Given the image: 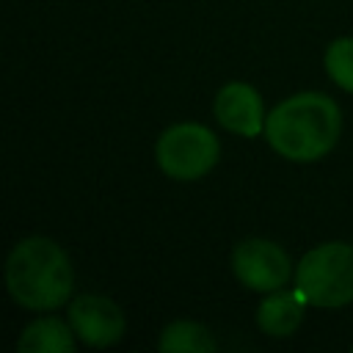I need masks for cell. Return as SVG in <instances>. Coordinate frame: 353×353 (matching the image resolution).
<instances>
[{
  "mask_svg": "<svg viewBox=\"0 0 353 353\" xmlns=\"http://www.w3.org/2000/svg\"><path fill=\"white\" fill-rule=\"evenodd\" d=\"M342 132V116L331 97L317 91L279 102L265 119L268 143L287 160L312 163L328 154Z\"/></svg>",
  "mask_w": 353,
  "mask_h": 353,
  "instance_id": "cell-1",
  "label": "cell"
},
{
  "mask_svg": "<svg viewBox=\"0 0 353 353\" xmlns=\"http://www.w3.org/2000/svg\"><path fill=\"white\" fill-rule=\"evenodd\" d=\"M6 284L19 306L44 312L66 303L74 284V273L66 251L55 240L25 237L8 254Z\"/></svg>",
  "mask_w": 353,
  "mask_h": 353,
  "instance_id": "cell-2",
  "label": "cell"
},
{
  "mask_svg": "<svg viewBox=\"0 0 353 353\" xmlns=\"http://www.w3.org/2000/svg\"><path fill=\"white\" fill-rule=\"evenodd\" d=\"M295 290L312 306L336 309L353 301V245L323 243L295 268Z\"/></svg>",
  "mask_w": 353,
  "mask_h": 353,
  "instance_id": "cell-3",
  "label": "cell"
},
{
  "mask_svg": "<svg viewBox=\"0 0 353 353\" xmlns=\"http://www.w3.org/2000/svg\"><path fill=\"white\" fill-rule=\"evenodd\" d=\"M154 157H157V165L163 168L165 176L179 179V182H190V179L204 176L218 163L221 146H218V138L210 127L182 121V124L168 127L157 138Z\"/></svg>",
  "mask_w": 353,
  "mask_h": 353,
  "instance_id": "cell-4",
  "label": "cell"
},
{
  "mask_svg": "<svg viewBox=\"0 0 353 353\" xmlns=\"http://www.w3.org/2000/svg\"><path fill=\"white\" fill-rule=\"evenodd\" d=\"M232 270L248 290L273 292L287 284L292 262L281 245L262 240V237H251V240H243L234 245Z\"/></svg>",
  "mask_w": 353,
  "mask_h": 353,
  "instance_id": "cell-5",
  "label": "cell"
},
{
  "mask_svg": "<svg viewBox=\"0 0 353 353\" xmlns=\"http://www.w3.org/2000/svg\"><path fill=\"white\" fill-rule=\"evenodd\" d=\"M69 323L80 342L108 347L124 336V312L105 295H80L69 303Z\"/></svg>",
  "mask_w": 353,
  "mask_h": 353,
  "instance_id": "cell-6",
  "label": "cell"
},
{
  "mask_svg": "<svg viewBox=\"0 0 353 353\" xmlns=\"http://www.w3.org/2000/svg\"><path fill=\"white\" fill-rule=\"evenodd\" d=\"M215 119L223 130L245 138H256L265 130V105L254 85L226 83L215 97Z\"/></svg>",
  "mask_w": 353,
  "mask_h": 353,
  "instance_id": "cell-7",
  "label": "cell"
},
{
  "mask_svg": "<svg viewBox=\"0 0 353 353\" xmlns=\"http://www.w3.org/2000/svg\"><path fill=\"white\" fill-rule=\"evenodd\" d=\"M306 298L298 290H273L256 309V323L270 336H290L303 323Z\"/></svg>",
  "mask_w": 353,
  "mask_h": 353,
  "instance_id": "cell-8",
  "label": "cell"
},
{
  "mask_svg": "<svg viewBox=\"0 0 353 353\" xmlns=\"http://www.w3.org/2000/svg\"><path fill=\"white\" fill-rule=\"evenodd\" d=\"M74 328L58 317H41L30 323L17 339L19 353H72L74 350Z\"/></svg>",
  "mask_w": 353,
  "mask_h": 353,
  "instance_id": "cell-9",
  "label": "cell"
},
{
  "mask_svg": "<svg viewBox=\"0 0 353 353\" xmlns=\"http://www.w3.org/2000/svg\"><path fill=\"white\" fill-rule=\"evenodd\" d=\"M215 336L207 331V325L193 320H176L168 323L157 339V347L163 353H210L215 350Z\"/></svg>",
  "mask_w": 353,
  "mask_h": 353,
  "instance_id": "cell-10",
  "label": "cell"
},
{
  "mask_svg": "<svg viewBox=\"0 0 353 353\" xmlns=\"http://www.w3.org/2000/svg\"><path fill=\"white\" fill-rule=\"evenodd\" d=\"M325 72L328 77L353 94V39L350 36H342V39H334L325 50Z\"/></svg>",
  "mask_w": 353,
  "mask_h": 353,
  "instance_id": "cell-11",
  "label": "cell"
}]
</instances>
